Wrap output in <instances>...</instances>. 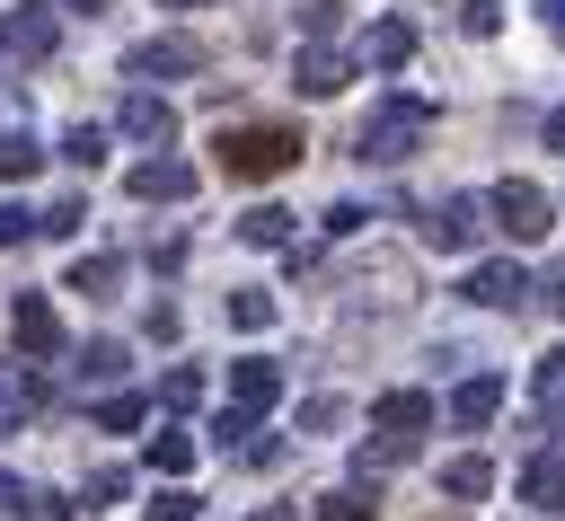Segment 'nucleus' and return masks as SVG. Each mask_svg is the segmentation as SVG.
I'll use <instances>...</instances> for the list:
<instances>
[{
  "mask_svg": "<svg viewBox=\"0 0 565 521\" xmlns=\"http://www.w3.org/2000/svg\"><path fill=\"white\" fill-rule=\"evenodd\" d=\"M291 159H300L291 124H238V132H221V168L230 177H282Z\"/></svg>",
  "mask_w": 565,
  "mask_h": 521,
  "instance_id": "f257e3e1",
  "label": "nucleus"
},
{
  "mask_svg": "<svg viewBox=\"0 0 565 521\" xmlns=\"http://www.w3.org/2000/svg\"><path fill=\"white\" fill-rule=\"evenodd\" d=\"M424 124H433V106H415V97H388V106L362 124V159H406V150L424 141Z\"/></svg>",
  "mask_w": 565,
  "mask_h": 521,
  "instance_id": "f03ea898",
  "label": "nucleus"
},
{
  "mask_svg": "<svg viewBox=\"0 0 565 521\" xmlns=\"http://www.w3.org/2000/svg\"><path fill=\"white\" fill-rule=\"evenodd\" d=\"M494 221H503L512 238H547V194H539L530 177H503V185H494Z\"/></svg>",
  "mask_w": 565,
  "mask_h": 521,
  "instance_id": "7ed1b4c3",
  "label": "nucleus"
},
{
  "mask_svg": "<svg viewBox=\"0 0 565 521\" xmlns=\"http://www.w3.org/2000/svg\"><path fill=\"white\" fill-rule=\"evenodd\" d=\"M433 424V397H415V389H397V397H380V433H388V450H415V433Z\"/></svg>",
  "mask_w": 565,
  "mask_h": 521,
  "instance_id": "20e7f679",
  "label": "nucleus"
},
{
  "mask_svg": "<svg viewBox=\"0 0 565 521\" xmlns=\"http://www.w3.org/2000/svg\"><path fill=\"white\" fill-rule=\"evenodd\" d=\"M530 283H521V265H477L468 274V300H486V309H503V300H521Z\"/></svg>",
  "mask_w": 565,
  "mask_h": 521,
  "instance_id": "39448f33",
  "label": "nucleus"
},
{
  "mask_svg": "<svg viewBox=\"0 0 565 521\" xmlns=\"http://www.w3.org/2000/svg\"><path fill=\"white\" fill-rule=\"evenodd\" d=\"M424 230H433L441 247H468V238H477V203H468V194H450V203H441V212H433Z\"/></svg>",
  "mask_w": 565,
  "mask_h": 521,
  "instance_id": "423d86ee",
  "label": "nucleus"
},
{
  "mask_svg": "<svg viewBox=\"0 0 565 521\" xmlns=\"http://www.w3.org/2000/svg\"><path fill=\"white\" fill-rule=\"evenodd\" d=\"M521 495H530L539 512H556V503H565V459H530V468H521Z\"/></svg>",
  "mask_w": 565,
  "mask_h": 521,
  "instance_id": "0eeeda50",
  "label": "nucleus"
},
{
  "mask_svg": "<svg viewBox=\"0 0 565 521\" xmlns=\"http://www.w3.org/2000/svg\"><path fill=\"white\" fill-rule=\"evenodd\" d=\"M406 53H415V26H397V18H388V26H371V62H380V71H397Z\"/></svg>",
  "mask_w": 565,
  "mask_h": 521,
  "instance_id": "6e6552de",
  "label": "nucleus"
},
{
  "mask_svg": "<svg viewBox=\"0 0 565 521\" xmlns=\"http://www.w3.org/2000/svg\"><path fill=\"white\" fill-rule=\"evenodd\" d=\"M300 88H309V97H335V88H344V62H335V53H300Z\"/></svg>",
  "mask_w": 565,
  "mask_h": 521,
  "instance_id": "1a4fd4ad",
  "label": "nucleus"
},
{
  "mask_svg": "<svg viewBox=\"0 0 565 521\" xmlns=\"http://www.w3.org/2000/svg\"><path fill=\"white\" fill-rule=\"evenodd\" d=\"M494 406H503V389H494V380H468V389L450 397V415H459V424H486Z\"/></svg>",
  "mask_w": 565,
  "mask_h": 521,
  "instance_id": "9d476101",
  "label": "nucleus"
},
{
  "mask_svg": "<svg viewBox=\"0 0 565 521\" xmlns=\"http://www.w3.org/2000/svg\"><path fill=\"white\" fill-rule=\"evenodd\" d=\"M441 486H450L459 503H477V495L494 486V468H486V459H450V468H441Z\"/></svg>",
  "mask_w": 565,
  "mask_h": 521,
  "instance_id": "9b49d317",
  "label": "nucleus"
},
{
  "mask_svg": "<svg viewBox=\"0 0 565 521\" xmlns=\"http://www.w3.org/2000/svg\"><path fill=\"white\" fill-rule=\"evenodd\" d=\"M132 185H141V194H185V185H194V177H185V168H177V159H159V168H141V177H132Z\"/></svg>",
  "mask_w": 565,
  "mask_h": 521,
  "instance_id": "f8f14e48",
  "label": "nucleus"
},
{
  "mask_svg": "<svg viewBox=\"0 0 565 521\" xmlns=\"http://www.w3.org/2000/svg\"><path fill=\"white\" fill-rule=\"evenodd\" d=\"M274 397V362H238V406H265Z\"/></svg>",
  "mask_w": 565,
  "mask_h": 521,
  "instance_id": "ddd939ff",
  "label": "nucleus"
},
{
  "mask_svg": "<svg viewBox=\"0 0 565 521\" xmlns=\"http://www.w3.org/2000/svg\"><path fill=\"white\" fill-rule=\"evenodd\" d=\"M530 389H539V406H565V344L539 362V380H530Z\"/></svg>",
  "mask_w": 565,
  "mask_h": 521,
  "instance_id": "4468645a",
  "label": "nucleus"
},
{
  "mask_svg": "<svg viewBox=\"0 0 565 521\" xmlns=\"http://www.w3.org/2000/svg\"><path fill=\"white\" fill-rule=\"evenodd\" d=\"M124 124H132L141 141H159V132H168V106H150V97H132V106H124Z\"/></svg>",
  "mask_w": 565,
  "mask_h": 521,
  "instance_id": "2eb2a0df",
  "label": "nucleus"
},
{
  "mask_svg": "<svg viewBox=\"0 0 565 521\" xmlns=\"http://www.w3.org/2000/svg\"><path fill=\"white\" fill-rule=\"evenodd\" d=\"M238 230H247V238H256V247H274V238H282V230H291V212H274V203H265V212H247V221H238Z\"/></svg>",
  "mask_w": 565,
  "mask_h": 521,
  "instance_id": "dca6fc26",
  "label": "nucleus"
},
{
  "mask_svg": "<svg viewBox=\"0 0 565 521\" xmlns=\"http://www.w3.org/2000/svg\"><path fill=\"white\" fill-rule=\"evenodd\" d=\"M18 336L44 353V344H53V309H44V300H26V309H18Z\"/></svg>",
  "mask_w": 565,
  "mask_h": 521,
  "instance_id": "f3484780",
  "label": "nucleus"
},
{
  "mask_svg": "<svg viewBox=\"0 0 565 521\" xmlns=\"http://www.w3.org/2000/svg\"><path fill=\"white\" fill-rule=\"evenodd\" d=\"M141 71H194V44H150Z\"/></svg>",
  "mask_w": 565,
  "mask_h": 521,
  "instance_id": "a211bd4d",
  "label": "nucleus"
},
{
  "mask_svg": "<svg viewBox=\"0 0 565 521\" xmlns=\"http://www.w3.org/2000/svg\"><path fill=\"white\" fill-rule=\"evenodd\" d=\"M230 318H238V327H265V318H274V300H265V291H238V300H230Z\"/></svg>",
  "mask_w": 565,
  "mask_h": 521,
  "instance_id": "6ab92c4d",
  "label": "nucleus"
},
{
  "mask_svg": "<svg viewBox=\"0 0 565 521\" xmlns=\"http://www.w3.org/2000/svg\"><path fill=\"white\" fill-rule=\"evenodd\" d=\"M318 521H371V503H362V495H327V503H318Z\"/></svg>",
  "mask_w": 565,
  "mask_h": 521,
  "instance_id": "aec40b11",
  "label": "nucleus"
},
{
  "mask_svg": "<svg viewBox=\"0 0 565 521\" xmlns=\"http://www.w3.org/2000/svg\"><path fill=\"white\" fill-rule=\"evenodd\" d=\"M494 18H503L494 0H468V9H459V26H468V35H494Z\"/></svg>",
  "mask_w": 565,
  "mask_h": 521,
  "instance_id": "412c9836",
  "label": "nucleus"
},
{
  "mask_svg": "<svg viewBox=\"0 0 565 521\" xmlns=\"http://www.w3.org/2000/svg\"><path fill=\"white\" fill-rule=\"evenodd\" d=\"M26 168H35V150L26 141H0V177H26Z\"/></svg>",
  "mask_w": 565,
  "mask_h": 521,
  "instance_id": "4be33fe9",
  "label": "nucleus"
},
{
  "mask_svg": "<svg viewBox=\"0 0 565 521\" xmlns=\"http://www.w3.org/2000/svg\"><path fill=\"white\" fill-rule=\"evenodd\" d=\"M547 150H565V106H556V115H547Z\"/></svg>",
  "mask_w": 565,
  "mask_h": 521,
  "instance_id": "5701e85b",
  "label": "nucleus"
},
{
  "mask_svg": "<svg viewBox=\"0 0 565 521\" xmlns=\"http://www.w3.org/2000/svg\"><path fill=\"white\" fill-rule=\"evenodd\" d=\"M539 9H547V26H556V35H565V0H539Z\"/></svg>",
  "mask_w": 565,
  "mask_h": 521,
  "instance_id": "b1692460",
  "label": "nucleus"
},
{
  "mask_svg": "<svg viewBox=\"0 0 565 521\" xmlns=\"http://www.w3.org/2000/svg\"><path fill=\"white\" fill-rule=\"evenodd\" d=\"M0 503H9V477H0Z\"/></svg>",
  "mask_w": 565,
  "mask_h": 521,
  "instance_id": "393cba45",
  "label": "nucleus"
},
{
  "mask_svg": "<svg viewBox=\"0 0 565 521\" xmlns=\"http://www.w3.org/2000/svg\"><path fill=\"white\" fill-rule=\"evenodd\" d=\"M256 521H282V512H256Z\"/></svg>",
  "mask_w": 565,
  "mask_h": 521,
  "instance_id": "a878e982",
  "label": "nucleus"
}]
</instances>
